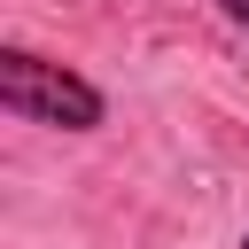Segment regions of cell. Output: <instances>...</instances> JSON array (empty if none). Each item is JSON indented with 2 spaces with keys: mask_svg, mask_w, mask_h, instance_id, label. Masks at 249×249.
<instances>
[{
  "mask_svg": "<svg viewBox=\"0 0 249 249\" xmlns=\"http://www.w3.org/2000/svg\"><path fill=\"white\" fill-rule=\"evenodd\" d=\"M0 109L23 124H54V132H101L109 124V93L31 47H0Z\"/></svg>",
  "mask_w": 249,
  "mask_h": 249,
  "instance_id": "obj_1",
  "label": "cell"
},
{
  "mask_svg": "<svg viewBox=\"0 0 249 249\" xmlns=\"http://www.w3.org/2000/svg\"><path fill=\"white\" fill-rule=\"evenodd\" d=\"M210 8H218V16L233 23V31H249V0H210Z\"/></svg>",
  "mask_w": 249,
  "mask_h": 249,
  "instance_id": "obj_2",
  "label": "cell"
},
{
  "mask_svg": "<svg viewBox=\"0 0 249 249\" xmlns=\"http://www.w3.org/2000/svg\"><path fill=\"white\" fill-rule=\"evenodd\" d=\"M241 249H249V233H241Z\"/></svg>",
  "mask_w": 249,
  "mask_h": 249,
  "instance_id": "obj_3",
  "label": "cell"
}]
</instances>
